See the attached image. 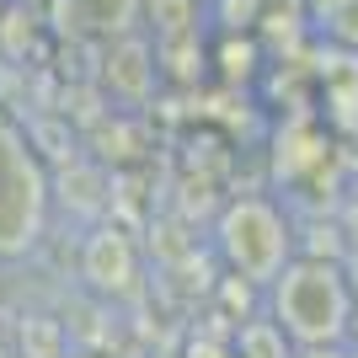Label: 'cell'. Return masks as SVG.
Segmentation results:
<instances>
[{"label": "cell", "instance_id": "1", "mask_svg": "<svg viewBox=\"0 0 358 358\" xmlns=\"http://www.w3.org/2000/svg\"><path fill=\"white\" fill-rule=\"evenodd\" d=\"M262 315H273L294 348L315 343H348L353 321V289H348L343 262L331 257H289L284 273L262 289Z\"/></svg>", "mask_w": 358, "mask_h": 358}, {"label": "cell", "instance_id": "2", "mask_svg": "<svg viewBox=\"0 0 358 358\" xmlns=\"http://www.w3.org/2000/svg\"><path fill=\"white\" fill-rule=\"evenodd\" d=\"M209 252L220 257L224 273L252 278V284L268 289L284 273V262L294 257V220L268 193H236V198H224L220 214H214Z\"/></svg>", "mask_w": 358, "mask_h": 358}, {"label": "cell", "instance_id": "3", "mask_svg": "<svg viewBox=\"0 0 358 358\" xmlns=\"http://www.w3.org/2000/svg\"><path fill=\"white\" fill-rule=\"evenodd\" d=\"M48 166L38 161L22 118L0 107V262L27 257L48 230Z\"/></svg>", "mask_w": 358, "mask_h": 358}, {"label": "cell", "instance_id": "4", "mask_svg": "<svg viewBox=\"0 0 358 358\" xmlns=\"http://www.w3.org/2000/svg\"><path fill=\"white\" fill-rule=\"evenodd\" d=\"M96 86L107 91V102L123 113H145L161 91V64H155V43L150 32H123L96 48Z\"/></svg>", "mask_w": 358, "mask_h": 358}, {"label": "cell", "instance_id": "5", "mask_svg": "<svg viewBox=\"0 0 358 358\" xmlns=\"http://www.w3.org/2000/svg\"><path fill=\"white\" fill-rule=\"evenodd\" d=\"M80 284L96 299H107V305L139 294V284H145L139 246L118 220H96L86 236H80Z\"/></svg>", "mask_w": 358, "mask_h": 358}, {"label": "cell", "instance_id": "6", "mask_svg": "<svg viewBox=\"0 0 358 358\" xmlns=\"http://www.w3.org/2000/svg\"><path fill=\"white\" fill-rule=\"evenodd\" d=\"M315 86H321V118L327 134H358V54L343 43L315 48Z\"/></svg>", "mask_w": 358, "mask_h": 358}, {"label": "cell", "instance_id": "7", "mask_svg": "<svg viewBox=\"0 0 358 358\" xmlns=\"http://www.w3.org/2000/svg\"><path fill=\"white\" fill-rule=\"evenodd\" d=\"M268 70L273 59L257 32H214L209 38V75L224 91H252Z\"/></svg>", "mask_w": 358, "mask_h": 358}, {"label": "cell", "instance_id": "8", "mask_svg": "<svg viewBox=\"0 0 358 358\" xmlns=\"http://www.w3.org/2000/svg\"><path fill=\"white\" fill-rule=\"evenodd\" d=\"M155 43V64H161V86L198 91L209 80V27L177 32V38H150Z\"/></svg>", "mask_w": 358, "mask_h": 358}, {"label": "cell", "instance_id": "9", "mask_svg": "<svg viewBox=\"0 0 358 358\" xmlns=\"http://www.w3.org/2000/svg\"><path fill=\"white\" fill-rule=\"evenodd\" d=\"M91 38H123V32H145V0H80Z\"/></svg>", "mask_w": 358, "mask_h": 358}, {"label": "cell", "instance_id": "10", "mask_svg": "<svg viewBox=\"0 0 358 358\" xmlns=\"http://www.w3.org/2000/svg\"><path fill=\"white\" fill-rule=\"evenodd\" d=\"M230 348H236V358H294V343L284 337V327H278L273 315L241 321V327L230 331Z\"/></svg>", "mask_w": 358, "mask_h": 358}, {"label": "cell", "instance_id": "11", "mask_svg": "<svg viewBox=\"0 0 358 358\" xmlns=\"http://www.w3.org/2000/svg\"><path fill=\"white\" fill-rule=\"evenodd\" d=\"M203 22V0H145V32L150 38H177V32H198Z\"/></svg>", "mask_w": 358, "mask_h": 358}, {"label": "cell", "instance_id": "12", "mask_svg": "<svg viewBox=\"0 0 358 358\" xmlns=\"http://www.w3.org/2000/svg\"><path fill=\"white\" fill-rule=\"evenodd\" d=\"M321 32H327V43H343V48L358 54V0H343V11L331 16Z\"/></svg>", "mask_w": 358, "mask_h": 358}, {"label": "cell", "instance_id": "13", "mask_svg": "<svg viewBox=\"0 0 358 358\" xmlns=\"http://www.w3.org/2000/svg\"><path fill=\"white\" fill-rule=\"evenodd\" d=\"M182 358H236V348H230V337L193 331V337H187V353H182Z\"/></svg>", "mask_w": 358, "mask_h": 358}, {"label": "cell", "instance_id": "14", "mask_svg": "<svg viewBox=\"0 0 358 358\" xmlns=\"http://www.w3.org/2000/svg\"><path fill=\"white\" fill-rule=\"evenodd\" d=\"M331 220H337V230H343V241H348V246H358V187L343 198V209L331 214Z\"/></svg>", "mask_w": 358, "mask_h": 358}, {"label": "cell", "instance_id": "15", "mask_svg": "<svg viewBox=\"0 0 358 358\" xmlns=\"http://www.w3.org/2000/svg\"><path fill=\"white\" fill-rule=\"evenodd\" d=\"M294 358H353L348 343H315V348H294Z\"/></svg>", "mask_w": 358, "mask_h": 358}, {"label": "cell", "instance_id": "16", "mask_svg": "<svg viewBox=\"0 0 358 358\" xmlns=\"http://www.w3.org/2000/svg\"><path fill=\"white\" fill-rule=\"evenodd\" d=\"M343 273H348V289H353V299H358V246H348V257H343Z\"/></svg>", "mask_w": 358, "mask_h": 358}, {"label": "cell", "instance_id": "17", "mask_svg": "<svg viewBox=\"0 0 358 358\" xmlns=\"http://www.w3.org/2000/svg\"><path fill=\"white\" fill-rule=\"evenodd\" d=\"M348 348L358 353V299H353V321H348Z\"/></svg>", "mask_w": 358, "mask_h": 358}, {"label": "cell", "instance_id": "18", "mask_svg": "<svg viewBox=\"0 0 358 358\" xmlns=\"http://www.w3.org/2000/svg\"><path fill=\"white\" fill-rule=\"evenodd\" d=\"M16 6H32V11H38V6H43V0H16Z\"/></svg>", "mask_w": 358, "mask_h": 358}]
</instances>
